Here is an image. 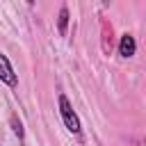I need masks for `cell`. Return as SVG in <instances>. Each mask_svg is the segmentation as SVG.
Listing matches in <instances>:
<instances>
[{
    "label": "cell",
    "mask_w": 146,
    "mask_h": 146,
    "mask_svg": "<svg viewBox=\"0 0 146 146\" xmlns=\"http://www.w3.org/2000/svg\"><path fill=\"white\" fill-rule=\"evenodd\" d=\"M0 78L7 82V84H16V75H14V71H11V66H9V62H7V57L5 55H0Z\"/></svg>",
    "instance_id": "cell-2"
},
{
    "label": "cell",
    "mask_w": 146,
    "mask_h": 146,
    "mask_svg": "<svg viewBox=\"0 0 146 146\" xmlns=\"http://www.w3.org/2000/svg\"><path fill=\"white\" fill-rule=\"evenodd\" d=\"M59 107H62V116H64L66 128H68V130H73V132H78V130H80V121H78L75 112L71 110V105H68V100H66L64 96L59 98Z\"/></svg>",
    "instance_id": "cell-1"
},
{
    "label": "cell",
    "mask_w": 146,
    "mask_h": 146,
    "mask_svg": "<svg viewBox=\"0 0 146 146\" xmlns=\"http://www.w3.org/2000/svg\"><path fill=\"white\" fill-rule=\"evenodd\" d=\"M66 18H68V11L62 9V14H59V32H62V34L66 32Z\"/></svg>",
    "instance_id": "cell-4"
},
{
    "label": "cell",
    "mask_w": 146,
    "mask_h": 146,
    "mask_svg": "<svg viewBox=\"0 0 146 146\" xmlns=\"http://www.w3.org/2000/svg\"><path fill=\"white\" fill-rule=\"evenodd\" d=\"M119 50H121V55H123V57H130V55H135V39H132L130 34L121 36V46H119Z\"/></svg>",
    "instance_id": "cell-3"
}]
</instances>
